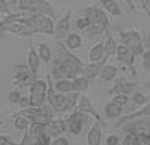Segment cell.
I'll return each instance as SVG.
<instances>
[{"label": "cell", "mask_w": 150, "mask_h": 145, "mask_svg": "<svg viewBox=\"0 0 150 145\" xmlns=\"http://www.w3.org/2000/svg\"><path fill=\"white\" fill-rule=\"evenodd\" d=\"M83 16L88 18L90 26L83 30L88 37L93 35H101V34H109L110 32V19L107 18L105 11L101 6H94V5H88L83 10Z\"/></svg>", "instance_id": "6da1fadb"}, {"label": "cell", "mask_w": 150, "mask_h": 145, "mask_svg": "<svg viewBox=\"0 0 150 145\" xmlns=\"http://www.w3.org/2000/svg\"><path fill=\"white\" fill-rule=\"evenodd\" d=\"M120 40L123 45H126L128 48L137 56H141L144 53V42H142L141 34L136 29H128V30H121L120 32Z\"/></svg>", "instance_id": "7a4b0ae2"}, {"label": "cell", "mask_w": 150, "mask_h": 145, "mask_svg": "<svg viewBox=\"0 0 150 145\" xmlns=\"http://www.w3.org/2000/svg\"><path fill=\"white\" fill-rule=\"evenodd\" d=\"M46 89H48V83L45 80H34V83L29 86L30 107H42L43 104H46Z\"/></svg>", "instance_id": "3957f363"}, {"label": "cell", "mask_w": 150, "mask_h": 145, "mask_svg": "<svg viewBox=\"0 0 150 145\" xmlns=\"http://www.w3.org/2000/svg\"><path fill=\"white\" fill-rule=\"evenodd\" d=\"M13 75H15V86H19V88H29L34 83V80L38 78L30 72L27 64L13 65Z\"/></svg>", "instance_id": "277c9868"}, {"label": "cell", "mask_w": 150, "mask_h": 145, "mask_svg": "<svg viewBox=\"0 0 150 145\" xmlns=\"http://www.w3.org/2000/svg\"><path fill=\"white\" fill-rule=\"evenodd\" d=\"M115 59L120 62V64H123V65H126L128 67V70H129L131 73L136 77L137 75V70H136V67H134V62H136V54L133 51H131L129 48L126 46V45H123V43H117V48H115Z\"/></svg>", "instance_id": "5b68a950"}, {"label": "cell", "mask_w": 150, "mask_h": 145, "mask_svg": "<svg viewBox=\"0 0 150 145\" xmlns=\"http://www.w3.org/2000/svg\"><path fill=\"white\" fill-rule=\"evenodd\" d=\"M85 120H86V113L78 112V110L70 112V115L66 118L67 131L72 136H80L81 131H83V126H85Z\"/></svg>", "instance_id": "8992f818"}, {"label": "cell", "mask_w": 150, "mask_h": 145, "mask_svg": "<svg viewBox=\"0 0 150 145\" xmlns=\"http://www.w3.org/2000/svg\"><path fill=\"white\" fill-rule=\"evenodd\" d=\"M74 77H77V73L72 69V65L67 64L61 56L56 58L54 65H53V70H51V78L61 80V78H74Z\"/></svg>", "instance_id": "52a82bcc"}, {"label": "cell", "mask_w": 150, "mask_h": 145, "mask_svg": "<svg viewBox=\"0 0 150 145\" xmlns=\"http://www.w3.org/2000/svg\"><path fill=\"white\" fill-rule=\"evenodd\" d=\"M0 30H2V32H8L11 35H16V37H30V35H35L34 30H32L29 26H26L24 23H21L19 19L15 21V23L0 26Z\"/></svg>", "instance_id": "ba28073f"}, {"label": "cell", "mask_w": 150, "mask_h": 145, "mask_svg": "<svg viewBox=\"0 0 150 145\" xmlns=\"http://www.w3.org/2000/svg\"><path fill=\"white\" fill-rule=\"evenodd\" d=\"M123 129L125 134H144V132H149L150 129V123L145 121L142 118H136V120H131V121H126L120 126Z\"/></svg>", "instance_id": "9c48e42d"}, {"label": "cell", "mask_w": 150, "mask_h": 145, "mask_svg": "<svg viewBox=\"0 0 150 145\" xmlns=\"http://www.w3.org/2000/svg\"><path fill=\"white\" fill-rule=\"evenodd\" d=\"M70 19H72V8L69 6L66 15L61 18L54 26V35H53V37H54L56 40H64L66 35L70 32Z\"/></svg>", "instance_id": "30bf717a"}, {"label": "cell", "mask_w": 150, "mask_h": 145, "mask_svg": "<svg viewBox=\"0 0 150 145\" xmlns=\"http://www.w3.org/2000/svg\"><path fill=\"white\" fill-rule=\"evenodd\" d=\"M137 88H139L137 83H133V81L126 80L125 77H120L118 80H115L113 86L109 89V94L110 96H113V94H131Z\"/></svg>", "instance_id": "8fae6325"}, {"label": "cell", "mask_w": 150, "mask_h": 145, "mask_svg": "<svg viewBox=\"0 0 150 145\" xmlns=\"http://www.w3.org/2000/svg\"><path fill=\"white\" fill-rule=\"evenodd\" d=\"M75 110L83 112V113H86V115L94 116L96 121H102L101 115H99V113L96 112L94 105L91 104V101H90V97H88V96H81V94H80V97H78V102H77V107H75ZM104 123H105V121H104Z\"/></svg>", "instance_id": "7c38bea8"}, {"label": "cell", "mask_w": 150, "mask_h": 145, "mask_svg": "<svg viewBox=\"0 0 150 145\" xmlns=\"http://www.w3.org/2000/svg\"><path fill=\"white\" fill-rule=\"evenodd\" d=\"M107 126V123L104 121H96L94 125L90 128L86 134V145H101L102 140V128Z\"/></svg>", "instance_id": "4fadbf2b"}, {"label": "cell", "mask_w": 150, "mask_h": 145, "mask_svg": "<svg viewBox=\"0 0 150 145\" xmlns=\"http://www.w3.org/2000/svg\"><path fill=\"white\" fill-rule=\"evenodd\" d=\"M66 131H67V126H66V120L64 118H53L46 125V134H50L51 137L62 136Z\"/></svg>", "instance_id": "5bb4252c"}, {"label": "cell", "mask_w": 150, "mask_h": 145, "mask_svg": "<svg viewBox=\"0 0 150 145\" xmlns=\"http://www.w3.org/2000/svg\"><path fill=\"white\" fill-rule=\"evenodd\" d=\"M107 61H99V62H88V64H83V70H81L80 75L86 77L90 81H94L99 77V70L101 67L105 64Z\"/></svg>", "instance_id": "9a60e30c"}, {"label": "cell", "mask_w": 150, "mask_h": 145, "mask_svg": "<svg viewBox=\"0 0 150 145\" xmlns=\"http://www.w3.org/2000/svg\"><path fill=\"white\" fill-rule=\"evenodd\" d=\"M144 116H150V102H147L145 105H142V108H139L137 112H133L129 115H125V116H120L118 121H117V128H120L123 123L126 121H131V120H136V118H144Z\"/></svg>", "instance_id": "2e32d148"}, {"label": "cell", "mask_w": 150, "mask_h": 145, "mask_svg": "<svg viewBox=\"0 0 150 145\" xmlns=\"http://www.w3.org/2000/svg\"><path fill=\"white\" fill-rule=\"evenodd\" d=\"M40 56H38L37 49H35V46H30L29 49H27V65H29L30 72L34 73L35 77L38 75V69H40Z\"/></svg>", "instance_id": "e0dca14e"}, {"label": "cell", "mask_w": 150, "mask_h": 145, "mask_svg": "<svg viewBox=\"0 0 150 145\" xmlns=\"http://www.w3.org/2000/svg\"><path fill=\"white\" fill-rule=\"evenodd\" d=\"M88 61L90 62H99V61H107L104 56V40L99 42V43L93 45L88 49Z\"/></svg>", "instance_id": "ac0fdd59"}, {"label": "cell", "mask_w": 150, "mask_h": 145, "mask_svg": "<svg viewBox=\"0 0 150 145\" xmlns=\"http://www.w3.org/2000/svg\"><path fill=\"white\" fill-rule=\"evenodd\" d=\"M61 43H62L67 49H70V51H75V49L81 48L83 38H81V35L77 34V32H69V34L66 35V38H64V42H61Z\"/></svg>", "instance_id": "d6986e66"}, {"label": "cell", "mask_w": 150, "mask_h": 145, "mask_svg": "<svg viewBox=\"0 0 150 145\" xmlns=\"http://www.w3.org/2000/svg\"><path fill=\"white\" fill-rule=\"evenodd\" d=\"M117 73H118L117 65L107 64V62L101 67V70H99V77H101L102 81H113L117 78Z\"/></svg>", "instance_id": "ffe728a7"}, {"label": "cell", "mask_w": 150, "mask_h": 145, "mask_svg": "<svg viewBox=\"0 0 150 145\" xmlns=\"http://www.w3.org/2000/svg\"><path fill=\"white\" fill-rule=\"evenodd\" d=\"M72 81H74V91H75V93L85 94L88 89H90V83H91V81L88 80L86 77L77 75V77H74V78H72Z\"/></svg>", "instance_id": "44dd1931"}, {"label": "cell", "mask_w": 150, "mask_h": 145, "mask_svg": "<svg viewBox=\"0 0 150 145\" xmlns=\"http://www.w3.org/2000/svg\"><path fill=\"white\" fill-rule=\"evenodd\" d=\"M35 49H37L38 56H40V61L43 62V64H50V62H51L53 51H51V48H50L48 43H37Z\"/></svg>", "instance_id": "7402d4cb"}, {"label": "cell", "mask_w": 150, "mask_h": 145, "mask_svg": "<svg viewBox=\"0 0 150 145\" xmlns=\"http://www.w3.org/2000/svg\"><path fill=\"white\" fill-rule=\"evenodd\" d=\"M99 3H101V8L104 10L105 13H110L112 16H120L121 15V8L115 0H99Z\"/></svg>", "instance_id": "603a6c76"}, {"label": "cell", "mask_w": 150, "mask_h": 145, "mask_svg": "<svg viewBox=\"0 0 150 145\" xmlns=\"http://www.w3.org/2000/svg\"><path fill=\"white\" fill-rule=\"evenodd\" d=\"M54 84V89L56 93H62V94H67V93H72L74 91V81L72 78H61V80H56Z\"/></svg>", "instance_id": "cb8c5ba5"}, {"label": "cell", "mask_w": 150, "mask_h": 145, "mask_svg": "<svg viewBox=\"0 0 150 145\" xmlns=\"http://www.w3.org/2000/svg\"><path fill=\"white\" fill-rule=\"evenodd\" d=\"M11 120H13V128L18 129V131H27V128H29V125H30L29 120H27L26 116L19 115V113H13Z\"/></svg>", "instance_id": "d4e9b609"}, {"label": "cell", "mask_w": 150, "mask_h": 145, "mask_svg": "<svg viewBox=\"0 0 150 145\" xmlns=\"http://www.w3.org/2000/svg\"><path fill=\"white\" fill-rule=\"evenodd\" d=\"M104 112H105V116H107V118H120L121 113H123V107L117 105L115 102L112 101V102H107V104H105Z\"/></svg>", "instance_id": "484cf974"}, {"label": "cell", "mask_w": 150, "mask_h": 145, "mask_svg": "<svg viewBox=\"0 0 150 145\" xmlns=\"http://www.w3.org/2000/svg\"><path fill=\"white\" fill-rule=\"evenodd\" d=\"M115 48H117V42H115V38L109 34L107 38L104 40V56H105L107 61H109V58H112V56L115 54Z\"/></svg>", "instance_id": "4316f807"}, {"label": "cell", "mask_w": 150, "mask_h": 145, "mask_svg": "<svg viewBox=\"0 0 150 145\" xmlns=\"http://www.w3.org/2000/svg\"><path fill=\"white\" fill-rule=\"evenodd\" d=\"M131 101H133L134 105L142 107V105H145L147 102H150V96L145 91H134V93L131 94Z\"/></svg>", "instance_id": "83f0119b"}, {"label": "cell", "mask_w": 150, "mask_h": 145, "mask_svg": "<svg viewBox=\"0 0 150 145\" xmlns=\"http://www.w3.org/2000/svg\"><path fill=\"white\" fill-rule=\"evenodd\" d=\"M40 0H18V11L24 13H34L35 6Z\"/></svg>", "instance_id": "f1b7e54d"}, {"label": "cell", "mask_w": 150, "mask_h": 145, "mask_svg": "<svg viewBox=\"0 0 150 145\" xmlns=\"http://www.w3.org/2000/svg\"><path fill=\"white\" fill-rule=\"evenodd\" d=\"M27 131H29V134L34 139H37V137H40L42 134L46 132V125H42V123H34L30 121L29 128H27Z\"/></svg>", "instance_id": "f546056e"}, {"label": "cell", "mask_w": 150, "mask_h": 145, "mask_svg": "<svg viewBox=\"0 0 150 145\" xmlns=\"http://www.w3.org/2000/svg\"><path fill=\"white\" fill-rule=\"evenodd\" d=\"M78 97H80V94L72 91V93H67V104H66V113H70L75 110V107H77V102H78Z\"/></svg>", "instance_id": "4dcf8cb0"}, {"label": "cell", "mask_w": 150, "mask_h": 145, "mask_svg": "<svg viewBox=\"0 0 150 145\" xmlns=\"http://www.w3.org/2000/svg\"><path fill=\"white\" fill-rule=\"evenodd\" d=\"M113 102L120 107H125L129 102V94H113Z\"/></svg>", "instance_id": "1f68e13d"}, {"label": "cell", "mask_w": 150, "mask_h": 145, "mask_svg": "<svg viewBox=\"0 0 150 145\" xmlns=\"http://www.w3.org/2000/svg\"><path fill=\"white\" fill-rule=\"evenodd\" d=\"M21 96H23V94H21L19 89H11V91H10V94H8V102L11 105H18Z\"/></svg>", "instance_id": "d6a6232c"}, {"label": "cell", "mask_w": 150, "mask_h": 145, "mask_svg": "<svg viewBox=\"0 0 150 145\" xmlns=\"http://www.w3.org/2000/svg\"><path fill=\"white\" fill-rule=\"evenodd\" d=\"M90 26V21H88L86 16H81V18H77V21H75V27H77L78 30H81L83 32L86 27Z\"/></svg>", "instance_id": "836d02e7"}, {"label": "cell", "mask_w": 150, "mask_h": 145, "mask_svg": "<svg viewBox=\"0 0 150 145\" xmlns=\"http://www.w3.org/2000/svg\"><path fill=\"white\" fill-rule=\"evenodd\" d=\"M11 13V6H10V2L8 0H0V15L6 16Z\"/></svg>", "instance_id": "e575fe53"}, {"label": "cell", "mask_w": 150, "mask_h": 145, "mask_svg": "<svg viewBox=\"0 0 150 145\" xmlns=\"http://www.w3.org/2000/svg\"><path fill=\"white\" fill-rule=\"evenodd\" d=\"M141 56H142V67L150 72V51L149 49H144V53Z\"/></svg>", "instance_id": "d590c367"}, {"label": "cell", "mask_w": 150, "mask_h": 145, "mask_svg": "<svg viewBox=\"0 0 150 145\" xmlns=\"http://www.w3.org/2000/svg\"><path fill=\"white\" fill-rule=\"evenodd\" d=\"M121 145H137V137L136 134H126L123 139V142H120Z\"/></svg>", "instance_id": "8d00e7d4"}, {"label": "cell", "mask_w": 150, "mask_h": 145, "mask_svg": "<svg viewBox=\"0 0 150 145\" xmlns=\"http://www.w3.org/2000/svg\"><path fill=\"white\" fill-rule=\"evenodd\" d=\"M137 145H150V134L144 132V134H137Z\"/></svg>", "instance_id": "74e56055"}, {"label": "cell", "mask_w": 150, "mask_h": 145, "mask_svg": "<svg viewBox=\"0 0 150 145\" xmlns=\"http://www.w3.org/2000/svg\"><path fill=\"white\" fill-rule=\"evenodd\" d=\"M105 145H120L118 134H109V136L105 137Z\"/></svg>", "instance_id": "f35d334b"}, {"label": "cell", "mask_w": 150, "mask_h": 145, "mask_svg": "<svg viewBox=\"0 0 150 145\" xmlns=\"http://www.w3.org/2000/svg\"><path fill=\"white\" fill-rule=\"evenodd\" d=\"M51 145H70L69 140L62 136H58V137H53L51 139Z\"/></svg>", "instance_id": "ab89813d"}, {"label": "cell", "mask_w": 150, "mask_h": 145, "mask_svg": "<svg viewBox=\"0 0 150 145\" xmlns=\"http://www.w3.org/2000/svg\"><path fill=\"white\" fill-rule=\"evenodd\" d=\"M18 107H19V108H27V107H30L29 96H21L19 102H18Z\"/></svg>", "instance_id": "60d3db41"}, {"label": "cell", "mask_w": 150, "mask_h": 145, "mask_svg": "<svg viewBox=\"0 0 150 145\" xmlns=\"http://www.w3.org/2000/svg\"><path fill=\"white\" fill-rule=\"evenodd\" d=\"M8 140H10V136H8V134H0V145H5Z\"/></svg>", "instance_id": "b9f144b4"}, {"label": "cell", "mask_w": 150, "mask_h": 145, "mask_svg": "<svg viewBox=\"0 0 150 145\" xmlns=\"http://www.w3.org/2000/svg\"><path fill=\"white\" fill-rule=\"evenodd\" d=\"M142 10H144V11L145 13H147V15L150 16V0H147V2H145V3H142Z\"/></svg>", "instance_id": "7bdbcfd3"}, {"label": "cell", "mask_w": 150, "mask_h": 145, "mask_svg": "<svg viewBox=\"0 0 150 145\" xmlns=\"http://www.w3.org/2000/svg\"><path fill=\"white\" fill-rule=\"evenodd\" d=\"M144 49H149L150 51V35L145 38V42H144Z\"/></svg>", "instance_id": "ee69618b"}, {"label": "cell", "mask_w": 150, "mask_h": 145, "mask_svg": "<svg viewBox=\"0 0 150 145\" xmlns=\"http://www.w3.org/2000/svg\"><path fill=\"white\" fill-rule=\"evenodd\" d=\"M125 2L128 3V6H129V10H134V8H136V6H134V2H133V0H125Z\"/></svg>", "instance_id": "f6af8a7d"}, {"label": "cell", "mask_w": 150, "mask_h": 145, "mask_svg": "<svg viewBox=\"0 0 150 145\" xmlns=\"http://www.w3.org/2000/svg\"><path fill=\"white\" fill-rule=\"evenodd\" d=\"M142 88H145V89H149V91H150V81H147V83H144V84H142Z\"/></svg>", "instance_id": "bcb514c9"}, {"label": "cell", "mask_w": 150, "mask_h": 145, "mask_svg": "<svg viewBox=\"0 0 150 145\" xmlns=\"http://www.w3.org/2000/svg\"><path fill=\"white\" fill-rule=\"evenodd\" d=\"M5 145H18V144H16V142H13V140H11V139H10V140H8V142H6Z\"/></svg>", "instance_id": "7dc6e473"}, {"label": "cell", "mask_w": 150, "mask_h": 145, "mask_svg": "<svg viewBox=\"0 0 150 145\" xmlns=\"http://www.w3.org/2000/svg\"><path fill=\"white\" fill-rule=\"evenodd\" d=\"M2 126H3V121H2V120H0V128H2Z\"/></svg>", "instance_id": "c3c4849f"}, {"label": "cell", "mask_w": 150, "mask_h": 145, "mask_svg": "<svg viewBox=\"0 0 150 145\" xmlns=\"http://www.w3.org/2000/svg\"><path fill=\"white\" fill-rule=\"evenodd\" d=\"M149 134H150V129H149Z\"/></svg>", "instance_id": "681fc988"}]
</instances>
